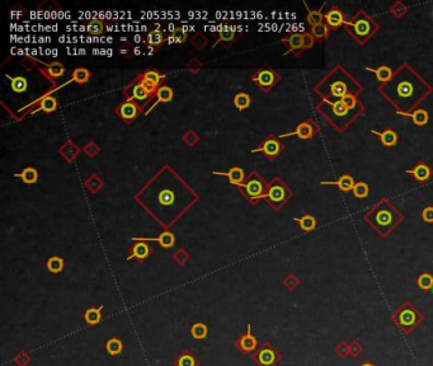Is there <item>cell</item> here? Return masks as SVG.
<instances>
[{"label": "cell", "mask_w": 433, "mask_h": 366, "mask_svg": "<svg viewBox=\"0 0 433 366\" xmlns=\"http://www.w3.org/2000/svg\"><path fill=\"white\" fill-rule=\"evenodd\" d=\"M202 69V64L200 63V60L196 58L191 59L190 61H188V64H187V70L190 73H192V74H197V73L201 72Z\"/></svg>", "instance_id": "6125c7cd"}, {"label": "cell", "mask_w": 433, "mask_h": 366, "mask_svg": "<svg viewBox=\"0 0 433 366\" xmlns=\"http://www.w3.org/2000/svg\"><path fill=\"white\" fill-rule=\"evenodd\" d=\"M37 63L41 64V65H43V68H40V72L51 81H55L58 78L63 76L64 73H65V67H64L60 61L43 63V61L37 60Z\"/></svg>", "instance_id": "d6986e66"}, {"label": "cell", "mask_w": 433, "mask_h": 366, "mask_svg": "<svg viewBox=\"0 0 433 366\" xmlns=\"http://www.w3.org/2000/svg\"><path fill=\"white\" fill-rule=\"evenodd\" d=\"M198 360L191 351L186 350L182 352L178 358L174 359L173 366H198Z\"/></svg>", "instance_id": "d6a6232c"}, {"label": "cell", "mask_w": 433, "mask_h": 366, "mask_svg": "<svg viewBox=\"0 0 433 366\" xmlns=\"http://www.w3.org/2000/svg\"><path fill=\"white\" fill-rule=\"evenodd\" d=\"M352 195L359 200L366 199L370 195V186L366 182H356L352 188Z\"/></svg>", "instance_id": "b9f144b4"}, {"label": "cell", "mask_w": 433, "mask_h": 366, "mask_svg": "<svg viewBox=\"0 0 433 366\" xmlns=\"http://www.w3.org/2000/svg\"><path fill=\"white\" fill-rule=\"evenodd\" d=\"M370 133L377 136L380 143H381L385 147L395 146L396 143L399 142V135L396 134L395 130H393V129H385L384 131L370 130Z\"/></svg>", "instance_id": "603a6c76"}, {"label": "cell", "mask_w": 433, "mask_h": 366, "mask_svg": "<svg viewBox=\"0 0 433 366\" xmlns=\"http://www.w3.org/2000/svg\"><path fill=\"white\" fill-rule=\"evenodd\" d=\"M302 38H304V47H305V51L309 49H311V47L315 45V38L313 37V35L311 33H309V32H304L302 33Z\"/></svg>", "instance_id": "e7e4bbea"}, {"label": "cell", "mask_w": 433, "mask_h": 366, "mask_svg": "<svg viewBox=\"0 0 433 366\" xmlns=\"http://www.w3.org/2000/svg\"><path fill=\"white\" fill-rule=\"evenodd\" d=\"M324 22L328 24L330 29H337L341 28L346 24L347 22V18L344 15V13L342 12L341 9L337 5L330 6V9L324 14Z\"/></svg>", "instance_id": "ac0fdd59"}, {"label": "cell", "mask_w": 433, "mask_h": 366, "mask_svg": "<svg viewBox=\"0 0 433 366\" xmlns=\"http://www.w3.org/2000/svg\"><path fill=\"white\" fill-rule=\"evenodd\" d=\"M355 179H353L352 176H350V174L344 173L342 174L341 177H339L337 181H321L320 185L321 186H336V187H338L339 191H342V192L347 193L350 192V191H352L353 186H355Z\"/></svg>", "instance_id": "7402d4cb"}, {"label": "cell", "mask_w": 433, "mask_h": 366, "mask_svg": "<svg viewBox=\"0 0 433 366\" xmlns=\"http://www.w3.org/2000/svg\"><path fill=\"white\" fill-rule=\"evenodd\" d=\"M83 151L85 153L86 156L94 158V156H97V154L99 153V146H98V144L95 142H89L85 146L83 147Z\"/></svg>", "instance_id": "680465c9"}, {"label": "cell", "mask_w": 433, "mask_h": 366, "mask_svg": "<svg viewBox=\"0 0 433 366\" xmlns=\"http://www.w3.org/2000/svg\"><path fill=\"white\" fill-rule=\"evenodd\" d=\"M215 176H225L229 178L231 185L239 186L245 181V176H244V170L240 167H232L229 172H213Z\"/></svg>", "instance_id": "484cf974"}, {"label": "cell", "mask_w": 433, "mask_h": 366, "mask_svg": "<svg viewBox=\"0 0 433 366\" xmlns=\"http://www.w3.org/2000/svg\"><path fill=\"white\" fill-rule=\"evenodd\" d=\"M174 200H175L174 192H173L172 190H169V188H164V190H161L158 195L159 204L163 206L172 205L173 202H174Z\"/></svg>", "instance_id": "816d5d0a"}, {"label": "cell", "mask_w": 433, "mask_h": 366, "mask_svg": "<svg viewBox=\"0 0 433 366\" xmlns=\"http://www.w3.org/2000/svg\"><path fill=\"white\" fill-rule=\"evenodd\" d=\"M190 42L195 49L201 50L202 47L206 46L209 41H207V37L204 35V33H200V32H198V33H195V35L191 37Z\"/></svg>", "instance_id": "db71d44e"}, {"label": "cell", "mask_w": 433, "mask_h": 366, "mask_svg": "<svg viewBox=\"0 0 433 366\" xmlns=\"http://www.w3.org/2000/svg\"><path fill=\"white\" fill-rule=\"evenodd\" d=\"M252 359L258 366H277L282 361V355L270 342H264L253 354Z\"/></svg>", "instance_id": "30bf717a"}, {"label": "cell", "mask_w": 433, "mask_h": 366, "mask_svg": "<svg viewBox=\"0 0 433 366\" xmlns=\"http://www.w3.org/2000/svg\"><path fill=\"white\" fill-rule=\"evenodd\" d=\"M402 116H405V117H410L412 120H413V124L417 125V126H426L428 122V120H430V115H428V111L425 110V108H417L416 111H413V112L410 113H403Z\"/></svg>", "instance_id": "4dcf8cb0"}, {"label": "cell", "mask_w": 433, "mask_h": 366, "mask_svg": "<svg viewBox=\"0 0 433 366\" xmlns=\"http://www.w3.org/2000/svg\"><path fill=\"white\" fill-rule=\"evenodd\" d=\"M155 97H156V102H155V103L150 107L149 110H147L146 115H149V113L151 112L152 108L156 107V104L168 103V102L172 101V99L174 98V92H173L172 88L166 87V85H161V87L158 89V92H156V94H155Z\"/></svg>", "instance_id": "83f0119b"}, {"label": "cell", "mask_w": 433, "mask_h": 366, "mask_svg": "<svg viewBox=\"0 0 433 366\" xmlns=\"http://www.w3.org/2000/svg\"><path fill=\"white\" fill-rule=\"evenodd\" d=\"M360 366H376V365L371 363V361H364V363H362Z\"/></svg>", "instance_id": "003e7915"}, {"label": "cell", "mask_w": 433, "mask_h": 366, "mask_svg": "<svg viewBox=\"0 0 433 366\" xmlns=\"http://www.w3.org/2000/svg\"><path fill=\"white\" fill-rule=\"evenodd\" d=\"M304 5L306 6L307 9L306 20H307V24H309L310 27H315L318 26V24L324 23V13H323V8H324L325 3L320 6V9H313V10H310V9L307 8L306 3H304Z\"/></svg>", "instance_id": "f1b7e54d"}, {"label": "cell", "mask_w": 433, "mask_h": 366, "mask_svg": "<svg viewBox=\"0 0 433 366\" xmlns=\"http://www.w3.org/2000/svg\"><path fill=\"white\" fill-rule=\"evenodd\" d=\"M129 252L130 256L127 257V261L136 260L138 262H144L149 257L151 249H150V245L146 242H140V240H138V242L132 244Z\"/></svg>", "instance_id": "ffe728a7"}, {"label": "cell", "mask_w": 433, "mask_h": 366, "mask_svg": "<svg viewBox=\"0 0 433 366\" xmlns=\"http://www.w3.org/2000/svg\"><path fill=\"white\" fill-rule=\"evenodd\" d=\"M417 285L422 292H430L433 288V275L430 272H421L417 277Z\"/></svg>", "instance_id": "f35d334b"}, {"label": "cell", "mask_w": 433, "mask_h": 366, "mask_svg": "<svg viewBox=\"0 0 433 366\" xmlns=\"http://www.w3.org/2000/svg\"><path fill=\"white\" fill-rule=\"evenodd\" d=\"M408 12V6L405 5L403 1H395V3H393V5L390 6V14L393 15L395 19H402L403 17H404L405 14H407Z\"/></svg>", "instance_id": "f5cc1de1"}, {"label": "cell", "mask_w": 433, "mask_h": 366, "mask_svg": "<svg viewBox=\"0 0 433 366\" xmlns=\"http://www.w3.org/2000/svg\"><path fill=\"white\" fill-rule=\"evenodd\" d=\"M122 94L126 97V101H147L152 99V95L145 89L141 81L138 78L134 79L130 84L122 89Z\"/></svg>", "instance_id": "4fadbf2b"}, {"label": "cell", "mask_w": 433, "mask_h": 366, "mask_svg": "<svg viewBox=\"0 0 433 366\" xmlns=\"http://www.w3.org/2000/svg\"><path fill=\"white\" fill-rule=\"evenodd\" d=\"M58 108V101L51 95H45L40 102H38V110L43 111L45 113H51Z\"/></svg>", "instance_id": "74e56055"}, {"label": "cell", "mask_w": 433, "mask_h": 366, "mask_svg": "<svg viewBox=\"0 0 433 366\" xmlns=\"http://www.w3.org/2000/svg\"><path fill=\"white\" fill-rule=\"evenodd\" d=\"M320 133V126L314 118H306L305 121L300 122L297 126L295 127V130L291 133H285L280 135V138H290V136H296V138L301 139V140H311L315 138L318 134Z\"/></svg>", "instance_id": "7c38bea8"}, {"label": "cell", "mask_w": 433, "mask_h": 366, "mask_svg": "<svg viewBox=\"0 0 433 366\" xmlns=\"http://www.w3.org/2000/svg\"><path fill=\"white\" fill-rule=\"evenodd\" d=\"M407 173L409 176H412V178L419 183V185H425L432 177V169L430 168V165L426 164L425 161H418L414 164V167H412L410 169L407 170Z\"/></svg>", "instance_id": "e0dca14e"}, {"label": "cell", "mask_w": 433, "mask_h": 366, "mask_svg": "<svg viewBox=\"0 0 433 366\" xmlns=\"http://www.w3.org/2000/svg\"><path fill=\"white\" fill-rule=\"evenodd\" d=\"M15 177H19L22 181L24 182V183H28V185H32V183H35V182H37L38 179V172L35 169V168L28 167V168H24L20 173H15Z\"/></svg>", "instance_id": "60d3db41"}, {"label": "cell", "mask_w": 433, "mask_h": 366, "mask_svg": "<svg viewBox=\"0 0 433 366\" xmlns=\"http://www.w3.org/2000/svg\"><path fill=\"white\" fill-rule=\"evenodd\" d=\"M362 219L381 239H386L404 222L405 218L391 200L385 196L368 209Z\"/></svg>", "instance_id": "3957f363"}, {"label": "cell", "mask_w": 433, "mask_h": 366, "mask_svg": "<svg viewBox=\"0 0 433 366\" xmlns=\"http://www.w3.org/2000/svg\"><path fill=\"white\" fill-rule=\"evenodd\" d=\"M103 305L99 306H90L89 309H86L84 313V322L89 326H98L103 319Z\"/></svg>", "instance_id": "d4e9b609"}, {"label": "cell", "mask_w": 433, "mask_h": 366, "mask_svg": "<svg viewBox=\"0 0 433 366\" xmlns=\"http://www.w3.org/2000/svg\"><path fill=\"white\" fill-rule=\"evenodd\" d=\"M421 218L426 224H433V205L426 206L421 211Z\"/></svg>", "instance_id": "91938a15"}, {"label": "cell", "mask_w": 433, "mask_h": 366, "mask_svg": "<svg viewBox=\"0 0 433 366\" xmlns=\"http://www.w3.org/2000/svg\"><path fill=\"white\" fill-rule=\"evenodd\" d=\"M281 44L287 49V52L285 55L291 54L293 56H300L305 52L302 33H297V32L290 33V35H287L286 37L282 38Z\"/></svg>", "instance_id": "9a60e30c"}, {"label": "cell", "mask_w": 433, "mask_h": 366, "mask_svg": "<svg viewBox=\"0 0 433 366\" xmlns=\"http://www.w3.org/2000/svg\"><path fill=\"white\" fill-rule=\"evenodd\" d=\"M330 31L332 29L328 27V24L325 23H321L318 24V26L315 27H311V35H313V37L315 38V41H318V42H324L325 40H328V38L330 37Z\"/></svg>", "instance_id": "e575fe53"}, {"label": "cell", "mask_w": 433, "mask_h": 366, "mask_svg": "<svg viewBox=\"0 0 433 366\" xmlns=\"http://www.w3.org/2000/svg\"><path fill=\"white\" fill-rule=\"evenodd\" d=\"M173 260L178 263L179 266H184L188 261H190V254H188V252H187L186 249L179 248L178 251L175 252L174 256H173Z\"/></svg>", "instance_id": "6f0895ef"}, {"label": "cell", "mask_w": 433, "mask_h": 366, "mask_svg": "<svg viewBox=\"0 0 433 366\" xmlns=\"http://www.w3.org/2000/svg\"><path fill=\"white\" fill-rule=\"evenodd\" d=\"M315 111L337 133L342 134L347 130L360 116L363 115L366 107L360 103L355 108H348L342 101L329 102L320 99V102L315 106Z\"/></svg>", "instance_id": "277c9868"}, {"label": "cell", "mask_w": 433, "mask_h": 366, "mask_svg": "<svg viewBox=\"0 0 433 366\" xmlns=\"http://www.w3.org/2000/svg\"><path fill=\"white\" fill-rule=\"evenodd\" d=\"M236 38V32L232 29H224V31L218 32V38L216 42H214V47L217 45H224V46H229L232 44Z\"/></svg>", "instance_id": "8d00e7d4"}, {"label": "cell", "mask_w": 433, "mask_h": 366, "mask_svg": "<svg viewBox=\"0 0 433 366\" xmlns=\"http://www.w3.org/2000/svg\"><path fill=\"white\" fill-rule=\"evenodd\" d=\"M293 220L297 222L298 226L301 228L304 233H313L316 229V226H318V220L311 214H304L302 217L295 218Z\"/></svg>", "instance_id": "4316f807"}, {"label": "cell", "mask_w": 433, "mask_h": 366, "mask_svg": "<svg viewBox=\"0 0 433 366\" xmlns=\"http://www.w3.org/2000/svg\"><path fill=\"white\" fill-rule=\"evenodd\" d=\"M14 361L17 363L18 366H27L29 361H31V356L27 352H20V354L17 355Z\"/></svg>", "instance_id": "be15d7a7"}, {"label": "cell", "mask_w": 433, "mask_h": 366, "mask_svg": "<svg viewBox=\"0 0 433 366\" xmlns=\"http://www.w3.org/2000/svg\"><path fill=\"white\" fill-rule=\"evenodd\" d=\"M141 111H143V107H140L134 101H125L115 108L116 116H118L125 124H131Z\"/></svg>", "instance_id": "5bb4252c"}, {"label": "cell", "mask_w": 433, "mask_h": 366, "mask_svg": "<svg viewBox=\"0 0 433 366\" xmlns=\"http://www.w3.org/2000/svg\"><path fill=\"white\" fill-rule=\"evenodd\" d=\"M282 285H284L287 290L295 292L296 289L300 286V280H298V277L296 276L295 274L290 272V274H287L286 276L282 279Z\"/></svg>", "instance_id": "f907efd6"}, {"label": "cell", "mask_w": 433, "mask_h": 366, "mask_svg": "<svg viewBox=\"0 0 433 366\" xmlns=\"http://www.w3.org/2000/svg\"><path fill=\"white\" fill-rule=\"evenodd\" d=\"M104 22L101 19H92L88 22V26H86V28H88V32H89L92 36H101L103 35L104 32Z\"/></svg>", "instance_id": "681fc988"}, {"label": "cell", "mask_w": 433, "mask_h": 366, "mask_svg": "<svg viewBox=\"0 0 433 366\" xmlns=\"http://www.w3.org/2000/svg\"><path fill=\"white\" fill-rule=\"evenodd\" d=\"M158 242L159 245L164 249L172 248L173 245L175 244V236L172 231H163L158 238H132V242Z\"/></svg>", "instance_id": "44dd1931"}, {"label": "cell", "mask_w": 433, "mask_h": 366, "mask_svg": "<svg viewBox=\"0 0 433 366\" xmlns=\"http://www.w3.org/2000/svg\"><path fill=\"white\" fill-rule=\"evenodd\" d=\"M391 319L403 335L409 336L423 322V315L412 301L405 300L402 305L396 308V310L391 315Z\"/></svg>", "instance_id": "8992f818"}, {"label": "cell", "mask_w": 433, "mask_h": 366, "mask_svg": "<svg viewBox=\"0 0 433 366\" xmlns=\"http://www.w3.org/2000/svg\"><path fill=\"white\" fill-rule=\"evenodd\" d=\"M362 352H363L362 343H360L359 341H352L350 343V356H352V358H359Z\"/></svg>", "instance_id": "94428289"}, {"label": "cell", "mask_w": 433, "mask_h": 366, "mask_svg": "<svg viewBox=\"0 0 433 366\" xmlns=\"http://www.w3.org/2000/svg\"><path fill=\"white\" fill-rule=\"evenodd\" d=\"M106 351L109 356H117L124 351V342L118 337H111L106 342Z\"/></svg>", "instance_id": "d590c367"}, {"label": "cell", "mask_w": 433, "mask_h": 366, "mask_svg": "<svg viewBox=\"0 0 433 366\" xmlns=\"http://www.w3.org/2000/svg\"><path fill=\"white\" fill-rule=\"evenodd\" d=\"M147 44L150 45V47H155V49H159L160 46H163L165 44V41H168V36L164 33L163 31H150L147 33Z\"/></svg>", "instance_id": "836d02e7"}, {"label": "cell", "mask_w": 433, "mask_h": 366, "mask_svg": "<svg viewBox=\"0 0 433 366\" xmlns=\"http://www.w3.org/2000/svg\"><path fill=\"white\" fill-rule=\"evenodd\" d=\"M313 90L323 101L336 102L347 95L359 97L364 89L343 65H336L314 85Z\"/></svg>", "instance_id": "7a4b0ae2"}, {"label": "cell", "mask_w": 433, "mask_h": 366, "mask_svg": "<svg viewBox=\"0 0 433 366\" xmlns=\"http://www.w3.org/2000/svg\"><path fill=\"white\" fill-rule=\"evenodd\" d=\"M120 54L124 56H131L132 55V51H134V47H132L131 44H129V42H125V44H122L120 46Z\"/></svg>", "instance_id": "03108f58"}, {"label": "cell", "mask_w": 433, "mask_h": 366, "mask_svg": "<svg viewBox=\"0 0 433 366\" xmlns=\"http://www.w3.org/2000/svg\"><path fill=\"white\" fill-rule=\"evenodd\" d=\"M182 140H183V143H186L188 146H193V145H196L198 142H200V135H198L196 131L188 130L183 136H182Z\"/></svg>", "instance_id": "9f6ffc18"}, {"label": "cell", "mask_w": 433, "mask_h": 366, "mask_svg": "<svg viewBox=\"0 0 433 366\" xmlns=\"http://www.w3.org/2000/svg\"><path fill=\"white\" fill-rule=\"evenodd\" d=\"M253 83L264 93H270L281 80V75L272 68H259L250 75Z\"/></svg>", "instance_id": "9c48e42d"}, {"label": "cell", "mask_w": 433, "mask_h": 366, "mask_svg": "<svg viewBox=\"0 0 433 366\" xmlns=\"http://www.w3.org/2000/svg\"><path fill=\"white\" fill-rule=\"evenodd\" d=\"M293 197V191L291 190L290 186L285 183L280 177H273L270 182H268L267 191L264 193L263 200L267 201L270 208H272L275 211H279L280 209L284 208L287 202L290 201Z\"/></svg>", "instance_id": "52a82bcc"}, {"label": "cell", "mask_w": 433, "mask_h": 366, "mask_svg": "<svg viewBox=\"0 0 433 366\" xmlns=\"http://www.w3.org/2000/svg\"><path fill=\"white\" fill-rule=\"evenodd\" d=\"M377 90L398 115H403L416 111L432 94L433 87L410 64L403 61L394 70L391 80L380 84Z\"/></svg>", "instance_id": "6da1fadb"}, {"label": "cell", "mask_w": 433, "mask_h": 366, "mask_svg": "<svg viewBox=\"0 0 433 366\" xmlns=\"http://www.w3.org/2000/svg\"><path fill=\"white\" fill-rule=\"evenodd\" d=\"M90 76H92V74H90V72L86 69V68H76V69L72 72V81H75V83L83 85V84L88 83Z\"/></svg>", "instance_id": "ee69618b"}, {"label": "cell", "mask_w": 433, "mask_h": 366, "mask_svg": "<svg viewBox=\"0 0 433 366\" xmlns=\"http://www.w3.org/2000/svg\"><path fill=\"white\" fill-rule=\"evenodd\" d=\"M64 260L59 256H52L46 262V267L51 274H60L64 270Z\"/></svg>", "instance_id": "f6af8a7d"}, {"label": "cell", "mask_w": 433, "mask_h": 366, "mask_svg": "<svg viewBox=\"0 0 433 366\" xmlns=\"http://www.w3.org/2000/svg\"><path fill=\"white\" fill-rule=\"evenodd\" d=\"M209 335V328L205 323L198 322L195 323L191 328V336H192L195 340H205Z\"/></svg>", "instance_id": "bcb514c9"}, {"label": "cell", "mask_w": 433, "mask_h": 366, "mask_svg": "<svg viewBox=\"0 0 433 366\" xmlns=\"http://www.w3.org/2000/svg\"><path fill=\"white\" fill-rule=\"evenodd\" d=\"M143 80H145L146 83L151 84V85H154L155 88H160L161 87V83H163L164 80L166 79V75L165 74H161L159 70L156 69H147L145 70L144 73H141L140 75H139Z\"/></svg>", "instance_id": "cb8c5ba5"}, {"label": "cell", "mask_w": 433, "mask_h": 366, "mask_svg": "<svg viewBox=\"0 0 433 366\" xmlns=\"http://www.w3.org/2000/svg\"><path fill=\"white\" fill-rule=\"evenodd\" d=\"M232 102H234V104H235V107L238 108L239 111H244V110H247L248 107L250 106V102H252V99H250L249 94H247V93L239 92L235 94V97H234Z\"/></svg>", "instance_id": "7dc6e473"}, {"label": "cell", "mask_w": 433, "mask_h": 366, "mask_svg": "<svg viewBox=\"0 0 433 366\" xmlns=\"http://www.w3.org/2000/svg\"><path fill=\"white\" fill-rule=\"evenodd\" d=\"M234 345L244 355H249L257 350V347H258V340L252 333V326L250 324H248L247 332L244 335L239 336V338L235 341Z\"/></svg>", "instance_id": "2e32d148"}, {"label": "cell", "mask_w": 433, "mask_h": 366, "mask_svg": "<svg viewBox=\"0 0 433 366\" xmlns=\"http://www.w3.org/2000/svg\"><path fill=\"white\" fill-rule=\"evenodd\" d=\"M366 70H368V72H372L373 74L376 75L377 80L380 81V84L387 83V81L391 80V78L394 76V70L391 69V68L386 67V65H381V67L376 68V69L367 67L366 68Z\"/></svg>", "instance_id": "f546056e"}, {"label": "cell", "mask_w": 433, "mask_h": 366, "mask_svg": "<svg viewBox=\"0 0 433 366\" xmlns=\"http://www.w3.org/2000/svg\"><path fill=\"white\" fill-rule=\"evenodd\" d=\"M343 27L344 31L360 46H364L380 31L379 23L363 9L357 10Z\"/></svg>", "instance_id": "5b68a950"}, {"label": "cell", "mask_w": 433, "mask_h": 366, "mask_svg": "<svg viewBox=\"0 0 433 366\" xmlns=\"http://www.w3.org/2000/svg\"><path fill=\"white\" fill-rule=\"evenodd\" d=\"M285 151V145L280 142V138L275 135H268L267 138L264 139L263 142L261 143L257 149L250 150V153H262L268 160H275L277 156L281 155Z\"/></svg>", "instance_id": "8fae6325"}, {"label": "cell", "mask_w": 433, "mask_h": 366, "mask_svg": "<svg viewBox=\"0 0 433 366\" xmlns=\"http://www.w3.org/2000/svg\"><path fill=\"white\" fill-rule=\"evenodd\" d=\"M6 78L10 80V87L12 90L15 93H23L26 92L27 88H28V83H27V79L23 76H10V75H6Z\"/></svg>", "instance_id": "7bdbcfd3"}, {"label": "cell", "mask_w": 433, "mask_h": 366, "mask_svg": "<svg viewBox=\"0 0 433 366\" xmlns=\"http://www.w3.org/2000/svg\"><path fill=\"white\" fill-rule=\"evenodd\" d=\"M59 153H60V155L63 156L65 160L68 161H72L74 160L75 158L77 156V154L80 153V149L76 146V145L74 144L72 142H66L65 144L63 145V146L59 149Z\"/></svg>", "instance_id": "1f68e13d"}, {"label": "cell", "mask_w": 433, "mask_h": 366, "mask_svg": "<svg viewBox=\"0 0 433 366\" xmlns=\"http://www.w3.org/2000/svg\"><path fill=\"white\" fill-rule=\"evenodd\" d=\"M268 182L264 181L263 177L257 172L253 170L245 181L238 186L239 191L243 193V196L247 197L250 204H257L259 200H263L264 193L267 191Z\"/></svg>", "instance_id": "ba28073f"}, {"label": "cell", "mask_w": 433, "mask_h": 366, "mask_svg": "<svg viewBox=\"0 0 433 366\" xmlns=\"http://www.w3.org/2000/svg\"><path fill=\"white\" fill-rule=\"evenodd\" d=\"M84 186H85V187L88 188L90 192L98 193L99 191L102 190V187L104 186V182L102 181L101 178H99V176H98V174H92V176H89L88 178L85 179V182H84Z\"/></svg>", "instance_id": "ab89813d"}, {"label": "cell", "mask_w": 433, "mask_h": 366, "mask_svg": "<svg viewBox=\"0 0 433 366\" xmlns=\"http://www.w3.org/2000/svg\"><path fill=\"white\" fill-rule=\"evenodd\" d=\"M187 37H188L187 32L183 28H181V27H177L168 36V42L169 44H183V42H186Z\"/></svg>", "instance_id": "c3c4849f"}, {"label": "cell", "mask_w": 433, "mask_h": 366, "mask_svg": "<svg viewBox=\"0 0 433 366\" xmlns=\"http://www.w3.org/2000/svg\"><path fill=\"white\" fill-rule=\"evenodd\" d=\"M334 352H336L337 356L341 358L342 360L347 359L348 356H350V343L346 342V341H342V342H339L338 345L334 347Z\"/></svg>", "instance_id": "11a10c76"}]
</instances>
